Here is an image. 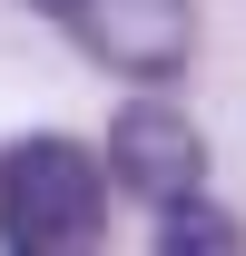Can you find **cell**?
I'll use <instances>...</instances> for the list:
<instances>
[{
	"instance_id": "4",
	"label": "cell",
	"mask_w": 246,
	"mask_h": 256,
	"mask_svg": "<svg viewBox=\"0 0 246 256\" xmlns=\"http://www.w3.org/2000/svg\"><path fill=\"white\" fill-rule=\"evenodd\" d=\"M158 236H168V246H236V217H216V207H197V197H168Z\"/></svg>"
},
{
	"instance_id": "3",
	"label": "cell",
	"mask_w": 246,
	"mask_h": 256,
	"mask_svg": "<svg viewBox=\"0 0 246 256\" xmlns=\"http://www.w3.org/2000/svg\"><path fill=\"white\" fill-rule=\"evenodd\" d=\"M108 168H118L138 197H197V178H207V138L187 128V108H168V98H128L118 128H108Z\"/></svg>"
},
{
	"instance_id": "1",
	"label": "cell",
	"mask_w": 246,
	"mask_h": 256,
	"mask_svg": "<svg viewBox=\"0 0 246 256\" xmlns=\"http://www.w3.org/2000/svg\"><path fill=\"white\" fill-rule=\"evenodd\" d=\"M108 226V178L79 138H10L0 148V246L69 256Z\"/></svg>"
},
{
	"instance_id": "2",
	"label": "cell",
	"mask_w": 246,
	"mask_h": 256,
	"mask_svg": "<svg viewBox=\"0 0 246 256\" xmlns=\"http://www.w3.org/2000/svg\"><path fill=\"white\" fill-rule=\"evenodd\" d=\"M30 10H50L89 60L128 69V79H168L187 60V40H197V10L187 0H30Z\"/></svg>"
}]
</instances>
